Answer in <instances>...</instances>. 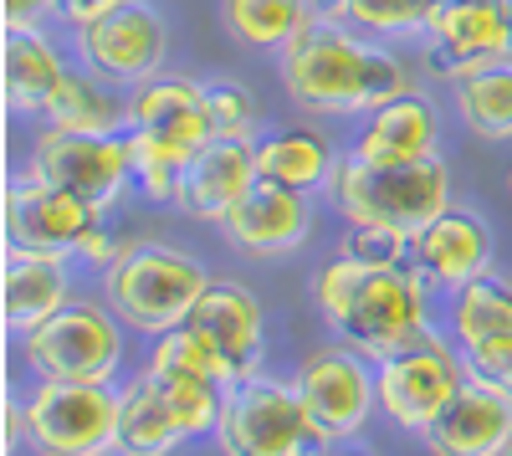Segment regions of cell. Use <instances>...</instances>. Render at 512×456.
I'll return each mask as SVG.
<instances>
[{"label":"cell","instance_id":"34","mask_svg":"<svg viewBox=\"0 0 512 456\" xmlns=\"http://www.w3.org/2000/svg\"><path fill=\"white\" fill-rule=\"evenodd\" d=\"M461 359H466V375H472L477 385H487V390L512 400V344L482 349V354H461Z\"/></svg>","mask_w":512,"mask_h":456},{"label":"cell","instance_id":"29","mask_svg":"<svg viewBox=\"0 0 512 456\" xmlns=\"http://www.w3.org/2000/svg\"><path fill=\"white\" fill-rule=\"evenodd\" d=\"M451 93H456L461 123H466L477 139H492V144L512 139V57L456 77Z\"/></svg>","mask_w":512,"mask_h":456},{"label":"cell","instance_id":"32","mask_svg":"<svg viewBox=\"0 0 512 456\" xmlns=\"http://www.w3.org/2000/svg\"><path fill=\"white\" fill-rule=\"evenodd\" d=\"M338 257H349L359 267H405L415 257V236L390 231V226H349Z\"/></svg>","mask_w":512,"mask_h":456},{"label":"cell","instance_id":"1","mask_svg":"<svg viewBox=\"0 0 512 456\" xmlns=\"http://www.w3.org/2000/svg\"><path fill=\"white\" fill-rule=\"evenodd\" d=\"M282 88L303 113L344 118L374 113L390 98L410 93V72L390 47H374L364 31L313 21L303 36H292L282 47Z\"/></svg>","mask_w":512,"mask_h":456},{"label":"cell","instance_id":"11","mask_svg":"<svg viewBox=\"0 0 512 456\" xmlns=\"http://www.w3.org/2000/svg\"><path fill=\"white\" fill-rule=\"evenodd\" d=\"M292 385L333 441H354L379 410V369H369V354H359L354 344L313 349Z\"/></svg>","mask_w":512,"mask_h":456},{"label":"cell","instance_id":"5","mask_svg":"<svg viewBox=\"0 0 512 456\" xmlns=\"http://www.w3.org/2000/svg\"><path fill=\"white\" fill-rule=\"evenodd\" d=\"M216 446L226 456H323L333 436L313 421L297 385L251 375L226 390Z\"/></svg>","mask_w":512,"mask_h":456},{"label":"cell","instance_id":"13","mask_svg":"<svg viewBox=\"0 0 512 456\" xmlns=\"http://www.w3.org/2000/svg\"><path fill=\"white\" fill-rule=\"evenodd\" d=\"M185 328L205 339V349L221 359L226 385H241L251 375H262V354H267V328H262V308L246 287L236 282H216L200 293V303L190 308Z\"/></svg>","mask_w":512,"mask_h":456},{"label":"cell","instance_id":"10","mask_svg":"<svg viewBox=\"0 0 512 456\" xmlns=\"http://www.w3.org/2000/svg\"><path fill=\"white\" fill-rule=\"evenodd\" d=\"M31 175L47 180L67 195H77L93 211H113L123 185L134 180L128 164V139L123 134H72V129H47L31 149Z\"/></svg>","mask_w":512,"mask_h":456},{"label":"cell","instance_id":"33","mask_svg":"<svg viewBox=\"0 0 512 456\" xmlns=\"http://www.w3.org/2000/svg\"><path fill=\"white\" fill-rule=\"evenodd\" d=\"M205 103H210V123H216V139H251L256 98L241 88V82H231V77L205 82Z\"/></svg>","mask_w":512,"mask_h":456},{"label":"cell","instance_id":"40","mask_svg":"<svg viewBox=\"0 0 512 456\" xmlns=\"http://www.w3.org/2000/svg\"><path fill=\"white\" fill-rule=\"evenodd\" d=\"M507 190H512V175H507Z\"/></svg>","mask_w":512,"mask_h":456},{"label":"cell","instance_id":"27","mask_svg":"<svg viewBox=\"0 0 512 456\" xmlns=\"http://www.w3.org/2000/svg\"><path fill=\"white\" fill-rule=\"evenodd\" d=\"M221 21L241 47L282 52L292 36H303L318 21V11L313 0H221Z\"/></svg>","mask_w":512,"mask_h":456},{"label":"cell","instance_id":"41","mask_svg":"<svg viewBox=\"0 0 512 456\" xmlns=\"http://www.w3.org/2000/svg\"><path fill=\"white\" fill-rule=\"evenodd\" d=\"M507 456H512V451H507Z\"/></svg>","mask_w":512,"mask_h":456},{"label":"cell","instance_id":"25","mask_svg":"<svg viewBox=\"0 0 512 456\" xmlns=\"http://www.w3.org/2000/svg\"><path fill=\"white\" fill-rule=\"evenodd\" d=\"M185 441L180 421L169 416V405L159 400L154 380L139 375L134 385L118 390V441L113 456H169Z\"/></svg>","mask_w":512,"mask_h":456},{"label":"cell","instance_id":"23","mask_svg":"<svg viewBox=\"0 0 512 456\" xmlns=\"http://www.w3.org/2000/svg\"><path fill=\"white\" fill-rule=\"evenodd\" d=\"M451 339L461 354H482L512 344V287L492 272L472 277L451 293Z\"/></svg>","mask_w":512,"mask_h":456},{"label":"cell","instance_id":"2","mask_svg":"<svg viewBox=\"0 0 512 456\" xmlns=\"http://www.w3.org/2000/svg\"><path fill=\"white\" fill-rule=\"evenodd\" d=\"M318 313L369 359H395L420 344L425 328V277L410 267H359L349 257H333L313 277Z\"/></svg>","mask_w":512,"mask_h":456},{"label":"cell","instance_id":"21","mask_svg":"<svg viewBox=\"0 0 512 456\" xmlns=\"http://www.w3.org/2000/svg\"><path fill=\"white\" fill-rule=\"evenodd\" d=\"M436 139H441L436 108L410 88V93H400V98H390L384 108L369 113L364 134L354 139V154L384 159V164H395V159H431Z\"/></svg>","mask_w":512,"mask_h":456},{"label":"cell","instance_id":"15","mask_svg":"<svg viewBox=\"0 0 512 456\" xmlns=\"http://www.w3.org/2000/svg\"><path fill=\"white\" fill-rule=\"evenodd\" d=\"M128 129L164 144V149H175L180 159H190L195 149H205L210 139H216L205 82L159 72V77L139 82V88H128Z\"/></svg>","mask_w":512,"mask_h":456},{"label":"cell","instance_id":"8","mask_svg":"<svg viewBox=\"0 0 512 456\" xmlns=\"http://www.w3.org/2000/svg\"><path fill=\"white\" fill-rule=\"evenodd\" d=\"M72 52L108 88H139V82L164 72L169 26L149 0H123L108 16L72 31Z\"/></svg>","mask_w":512,"mask_h":456},{"label":"cell","instance_id":"38","mask_svg":"<svg viewBox=\"0 0 512 456\" xmlns=\"http://www.w3.org/2000/svg\"><path fill=\"white\" fill-rule=\"evenodd\" d=\"M344 6H349V0H313L318 21H338V16H344Z\"/></svg>","mask_w":512,"mask_h":456},{"label":"cell","instance_id":"37","mask_svg":"<svg viewBox=\"0 0 512 456\" xmlns=\"http://www.w3.org/2000/svg\"><path fill=\"white\" fill-rule=\"evenodd\" d=\"M113 6H123V0H62V21L77 31V26H88V21L108 16Z\"/></svg>","mask_w":512,"mask_h":456},{"label":"cell","instance_id":"20","mask_svg":"<svg viewBox=\"0 0 512 456\" xmlns=\"http://www.w3.org/2000/svg\"><path fill=\"white\" fill-rule=\"evenodd\" d=\"M67 257H36V252H6V277H0V308H6L11 334H31L57 308H67Z\"/></svg>","mask_w":512,"mask_h":456},{"label":"cell","instance_id":"17","mask_svg":"<svg viewBox=\"0 0 512 456\" xmlns=\"http://www.w3.org/2000/svg\"><path fill=\"white\" fill-rule=\"evenodd\" d=\"M262 180L256 175V144L251 139H210L205 149L190 154L185 175H180V190H175V205L195 221H226L231 205Z\"/></svg>","mask_w":512,"mask_h":456},{"label":"cell","instance_id":"12","mask_svg":"<svg viewBox=\"0 0 512 456\" xmlns=\"http://www.w3.org/2000/svg\"><path fill=\"white\" fill-rule=\"evenodd\" d=\"M98 211L77 195L47 185V180H16L6 190V252H36V257H77V241L93 231Z\"/></svg>","mask_w":512,"mask_h":456},{"label":"cell","instance_id":"16","mask_svg":"<svg viewBox=\"0 0 512 456\" xmlns=\"http://www.w3.org/2000/svg\"><path fill=\"white\" fill-rule=\"evenodd\" d=\"M226 241L236 246L241 257H287L308 241L313 231V205L303 190H287V185H272V180H256L221 221Z\"/></svg>","mask_w":512,"mask_h":456},{"label":"cell","instance_id":"7","mask_svg":"<svg viewBox=\"0 0 512 456\" xmlns=\"http://www.w3.org/2000/svg\"><path fill=\"white\" fill-rule=\"evenodd\" d=\"M21 354L41 380H77V385H113L123 334L118 313H103L98 303H67L47 323L21 334Z\"/></svg>","mask_w":512,"mask_h":456},{"label":"cell","instance_id":"9","mask_svg":"<svg viewBox=\"0 0 512 456\" xmlns=\"http://www.w3.org/2000/svg\"><path fill=\"white\" fill-rule=\"evenodd\" d=\"M466 359L461 349H451L446 339L425 334L420 344H410L405 354L384 359L379 364V410L390 416L400 431H415L425 436L441 416L446 405L466 390Z\"/></svg>","mask_w":512,"mask_h":456},{"label":"cell","instance_id":"18","mask_svg":"<svg viewBox=\"0 0 512 456\" xmlns=\"http://www.w3.org/2000/svg\"><path fill=\"white\" fill-rule=\"evenodd\" d=\"M415 272L425 277V287H441V293H456L472 277L487 272L492 262V231L482 216L466 211H441L431 226L415 236Z\"/></svg>","mask_w":512,"mask_h":456},{"label":"cell","instance_id":"26","mask_svg":"<svg viewBox=\"0 0 512 456\" xmlns=\"http://www.w3.org/2000/svg\"><path fill=\"white\" fill-rule=\"evenodd\" d=\"M144 375L154 380L159 400L169 405V416L180 421L185 441L195 436H216L221 426V405H226V385L200 375V369H185V364H164V359H149Z\"/></svg>","mask_w":512,"mask_h":456},{"label":"cell","instance_id":"28","mask_svg":"<svg viewBox=\"0 0 512 456\" xmlns=\"http://www.w3.org/2000/svg\"><path fill=\"white\" fill-rule=\"evenodd\" d=\"M103 88L108 82H93V72H67L41 118L72 134H128V98H113Z\"/></svg>","mask_w":512,"mask_h":456},{"label":"cell","instance_id":"39","mask_svg":"<svg viewBox=\"0 0 512 456\" xmlns=\"http://www.w3.org/2000/svg\"><path fill=\"white\" fill-rule=\"evenodd\" d=\"M323 456H369V451H323Z\"/></svg>","mask_w":512,"mask_h":456},{"label":"cell","instance_id":"3","mask_svg":"<svg viewBox=\"0 0 512 456\" xmlns=\"http://www.w3.org/2000/svg\"><path fill=\"white\" fill-rule=\"evenodd\" d=\"M328 200L349 226H390L420 236L441 211H451V170L431 159H364L344 154L328 175Z\"/></svg>","mask_w":512,"mask_h":456},{"label":"cell","instance_id":"19","mask_svg":"<svg viewBox=\"0 0 512 456\" xmlns=\"http://www.w3.org/2000/svg\"><path fill=\"white\" fill-rule=\"evenodd\" d=\"M431 456H507L512 451V400L466 380L446 416L420 436Z\"/></svg>","mask_w":512,"mask_h":456},{"label":"cell","instance_id":"30","mask_svg":"<svg viewBox=\"0 0 512 456\" xmlns=\"http://www.w3.org/2000/svg\"><path fill=\"white\" fill-rule=\"evenodd\" d=\"M441 11V0H349L338 26H354L364 36H425Z\"/></svg>","mask_w":512,"mask_h":456},{"label":"cell","instance_id":"4","mask_svg":"<svg viewBox=\"0 0 512 456\" xmlns=\"http://www.w3.org/2000/svg\"><path fill=\"white\" fill-rule=\"evenodd\" d=\"M205 287H210V272L195 257L175 252V246H154V241H134L103 272V298L118 313V323L139 328L149 339L180 328Z\"/></svg>","mask_w":512,"mask_h":456},{"label":"cell","instance_id":"24","mask_svg":"<svg viewBox=\"0 0 512 456\" xmlns=\"http://www.w3.org/2000/svg\"><path fill=\"white\" fill-rule=\"evenodd\" d=\"M333 149H328V139L318 134V129H277V134H267V139H256V175L262 180H272V185H287V190H318V185H328V175H333Z\"/></svg>","mask_w":512,"mask_h":456},{"label":"cell","instance_id":"14","mask_svg":"<svg viewBox=\"0 0 512 456\" xmlns=\"http://www.w3.org/2000/svg\"><path fill=\"white\" fill-rule=\"evenodd\" d=\"M431 62L456 82L512 57V0H441L431 21Z\"/></svg>","mask_w":512,"mask_h":456},{"label":"cell","instance_id":"35","mask_svg":"<svg viewBox=\"0 0 512 456\" xmlns=\"http://www.w3.org/2000/svg\"><path fill=\"white\" fill-rule=\"evenodd\" d=\"M128 246H134V241H118L113 231H103V216H98V221H93V231L77 241V257L88 262L93 272H108V267H113L123 252H128Z\"/></svg>","mask_w":512,"mask_h":456},{"label":"cell","instance_id":"36","mask_svg":"<svg viewBox=\"0 0 512 456\" xmlns=\"http://www.w3.org/2000/svg\"><path fill=\"white\" fill-rule=\"evenodd\" d=\"M6 26H26V31H47V21H62V0H0Z\"/></svg>","mask_w":512,"mask_h":456},{"label":"cell","instance_id":"22","mask_svg":"<svg viewBox=\"0 0 512 456\" xmlns=\"http://www.w3.org/2000/svg\"><path fill=\"white\" fill-rule=\"evenodd\" d=\"M67 72L72 67L47 41V31L6 26V103L16 113H47V103L62 88Z\"/></svg>","mask_w":512,"mask_h":456},{"label":"cell","instance_id":"6","mask_svg":"<svg viewBox=\"0 0 512 456\" xmlns=\"http://www.w3.org/2000/svg\"><path fill=\"white\" fill-rule=\"evenodd\" d=\"M21 436L31 456H113L118 441V390L41 380L21 410Z\"/></svg>","mask_w":512,"mask_h":456},{"label":"cell","instance_id":"31","mask_svg":"<svg viewBox=\"0 0 512 456\" xmlns=\"http://www.w3.org/2000/svg\"><path fill=\"white\" fill-rule=\"evenodd\" d=\"M128 164H134V185L144 190V200H159V205H175V190H180V175H185V164L175 149H164L144 134L128 129Z\"/></svg>","mask_w":512,"mask_h":456}]
</instances>
